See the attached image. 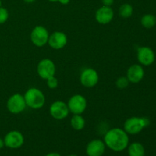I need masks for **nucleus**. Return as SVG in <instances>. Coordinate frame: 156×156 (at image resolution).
Listing matches in <instances>:
<instances>
[{
    "instance_id": "1",
    "label": "nucleus",
    "mask_w": 156,
    "mask_h": 156,
    "mask_svg": "<svg viewBox=\"0 0 156 156\" xmlns=\"http://www.w3.org/2000/svg\"><path fill=\"white\" fill-rule=\"evenodd\" d=\"M105 143L110 149L114 152H121L129 145V136L124 129L114 128L110 129L105 136Z\"/></svg>"
},
{
    "instance_id": "2",
    "label": "nucleus",
    "mask_w": 156,
    "mask_h": 156,
    "mask_svg": "<svg viewBox=\"0 0 156 156\" xmlns=\"http://www.w3.org/2000/svg\"><path fill=\"white\" fill-rule=\"evenodd\" d=\"M26 105L33 109H39L45 103V97L41 90L31 88L27 90L24 95Z\"/></svg>"
},
{
    "instance_id": "3",
    "label": "nucleus",
    "mask_w": 156,
    "mask_h": 156,
    "mask_svg": "<svg viewBox=\"0 0 156 156\" xmlns=\"http://www.w3.org/2000/svg\"><path fill=\"white\" fill-rule=\"evenodd\" d=\"M149 123L150 121L146 117H130L124 123V130L127 134L135 135L140 133Z\"/></svg>"
},
{
    "instance_id": "4",
    "label": "nucleus",
    "mask_w": 156,
    "mask_h": 156,
    "mask_svg": "<svg viewBox=\"0 0 156 156\" xmlns=\"http://www.w3.org/2000/svg\"><path fill=\"white\" fill-rule=\"evenodd\" d=\"M49 33L47 29L43 26H37L30 34L32 43L37 47H43L48 43Z\"/></svg>"
},
{
    "instance_id": "5",
    "label": "nucleus",
    "mask_w": 156,
    "mask_h": 156,
    "mask_svg": "<svg viewBox=\"0 0 156 156\" xmlns=\"http://www.w3.org/2000/svg\"><path fill=\"white\" fill-rule=\"evenodd\" d=\"M26 108V102L24 96L15 94L9 98L7 101V108L12 114H19Z\"/></svg>"
},
{
    "instance_id": "6",
    "label": "nucleus",
    "mask_w": 156,
    "mask_h": 156,
    "mask_svg": "<svg viewBox=\"0 0 156 156\" xmlns=\"http://www.w3.org/2000/svg\"><path fill=\"white\" fill-rule=\"evenodd\" d=\"M86 99L81 94L73 95L68 102L69 110L74 114H82L86 109Z\"/></svg>"
},
{
    "instance_id": "7",
    "label": "nucleus",
    "mask_w": 156,
    "mask_h": 156,
    "mask_svg": "<svg viewBox=\"0 0 156 156\" xmlns=\"http://www.w3.org/2000/svg\"><path fill=\"white\" fill-rule=\"evenodd\" d=\"M24 142V136L18 131H10L4 139L5 146L10 149H18L23 146Z\"/></svg>"
},
{
    "instance_id": "8",
    "label": "nucleus",
    "mask_w": 156,
    "mask_h": 156,
    "mask_svg": "<svg viewBox=\"0 0 156 156\" xmlns=\"http://www.w3.org/2000/svg\"><path fill=\"white\" fill-rule=\"evenodd\" d=\"M56 72L55 64L51 59H44L38 63L37 73L44 79H47L48 78L53 76Z\"/></svg>"
},
{
    "instance_id": "9",
    "label": "nucleus",
    "mask_w": 156,
    "mask_h": 156,
    "mask_svg": "<svg viewBox=\"0 0 156 156\" xmlns=\"http://www.w3.org/2000/svg\"><path fill=\"white\" fill-rule=\"evenodd\" d=\"M50 112L54 119L62 120L68 116L69 110L68 105L65 102L57 101L52 104L50 108Z\"/></svg>"
},
{
    "instance_id": "10",
    "label": "nucleus",
    "mask_w": 156,
    "mask_h": 156,
    "mask_svg": "<svg viewBox=\"0 0 156 156\" xmlns=\"http://www.w3.org/2000/svg\"><path fill=\"white\" fill-rule=\"evenodd\" d=\"M98 79V74L93 69H85L80 76L81 83L87 88H91L97 85Z\"/></svg>"
},
{
    "instance_id": "11",
    "label": "nucleus",
    "mask_w": 156,
    "mask_h": 156,
    "mask_svg": "<svg viewBox=\"0 0 156 156\" xmlns=\"http://www.w3.org/2000/svg\"><path fill=\"white\" fill-rule=\"evenodd\" d=\"M137 59L142 65L150 66L155 61V53L149 47H140L137 53Z\"/></svg>"
},
{
    "instance_id": "12",
    "label": "nucleus",
    "mask_w": 156,
    "mask_h": 156,
    "mask_svg": "<svg viewBox=\"0 0 156 156\" xmlns=\"http://www.w3.org/2000/svg\"><path fill=\"white\" fill-rule=\"evenodd\" d=\"M48 44L52 48L55 50L62 49L66 45L67 37L63 32L56 31L49 36Z\"/></svg>"
},
{
    "instance_id": "13",
    "label": "nucleus",
    "mask_w": 156,
    "mask_h": 156,
    "mask_svg": "<svg viewBox=\"0 0 156 156\" xmlns=\"http://www.w3.org/2000/svg\"><path fill=\"white\" fill-rule=\"evenodd\" d=\"M105 142L101 140H94L90 142L86 147L88 156H102L105 151Z\"/></svg>"
},
{
    "instance_id": "14",
    "label": "nucleus",
    "mask_w": 156,
    "mask_h": 156,
    "mask_svg": "<svg viewBox=\"0 0 156 156\" xmlns=\"http://www.w3.org/2000/svg\"><path fill=\"white\" fill-rule=\"evenodd\" d=\"M114 18V11L109 6L103 5L98 9L95 14V18L100 24H106L111 22Z\"/></svg>"
},
{
    "instance_id": "15",
    "label": "nucleus",
    "mask_w": 156,
    "mask_h": 156,
    "mask_svg": "<svg viewBox=\"0 0 156 156\" xmlns=\"http://www.w3.org/2000/svg\"><path fill=\"white\" fill-rule=\"evenodd\" d=\"M144 74V69L143 67L138 64H134L128 69L126 78L129 82L132 83H138L143 79Z\"/></svg>"
},
{
    "instance_id": "16",
    "label": "nucleus",
    "mask_w": 156,
    "mask_h": 156,
    "mask_svg": "<svg viewBox=\"0 0 156 156\" xmlns=\"http://www.w3.org/2000/svg\"><path fill=\"white\" fill-rule=\"evenodd\" d=\"M129 156H145V148L141 143H133L128 147Z\"/></svg>"
},
{
    "instance_id": "17",
    "label": "nucleus",
    "mask_w": 156,
    "mask_h": 156,
    "mask_svg": "<svg viewBox=\"0 0 156 156\" xmlns=\"http://www.w3.org/2000/svg\"><path fill=\"white\" fill-rule=\"evenodd\" d=\"M141 24L146 28H152L156 24V17L152 14H146L142 17Z\"/></svg>"
},
{
    "instance_id": "18",
    "label": "nucleus",
    "mask_w": 156,
    "mask_h": 156,
    "mask_svg": "<svg viewBox=\"0 0 156 156\" xmlns=\"http://www.w3.org/2000/svg\"><path fill=\"white\" fill-rule=\"evenodd\" d=\"M71 125L73 129L76 130H81L85 127V121L83 117L79 114H74L71 119Z\"/></svg>"
},
{
    "instance_id": "19",
    "label": "nucleus",
    "mask_w": 156,
    "mask_h": 156,
    "mask_svg": "<svg viewBox=\"0 0 156 156\" xmlns=\"http://www.w3.org/2000/svg\"><path fill=\"white\" fill-rule=\"evenodd\" d=\"M133 6L131 5L127 4V3L122 5L119 9V14L123 18H128L131 17V15H133Z\"/></svg>"
},
{
    "instance_id": "20",
    "label": "nucleus",
    "mask_w": 156,
    "mask_h": 156,
    "mask_svg": "<svg viewBox=\"0 0 156 156\" xmlns=\"http://www.w3.org/2000/svg\"><path fill=\"white\" fill-rule=\"evenodd\" d=\"M129 80L126 77H124V76H122V77H120L116 82V85L118 88L120 89H123V88H126V87L129 85Z\"/></svg>"
},
{
    "instance_id": "21",
    "label": "nucleus",
    "mask_w": 156,
    "mask_h": 156,
    "mask_svg": "<svg viewBox=\"0 0 156 156\" xmlns=\"http://www.w3.org/2000/svg\"><path fill=\"white\" fill-rule=\"evenodd\" d=\"M9 18V12L5 8L0 7V24L5 22Z\"/></svg>"
},
{
    "instance_id": "22",
    "label": "nucleus",
    "mask_w": 156,
    "mask_h": 156,
    "mask_svg": "<svg viewBox=\"0 0 156 156\" xmlns=\"http://www.w3.org/2000/svg\"><path fill=\"white\" fill-rule=\"evenodd\" d=\"M47 85L50 88H52V89H54L56 87L58 86V80L57 79L54 77V76H51V77L48 78L47 79Z\"/></svg>"
},
{
    "instance_id": "23",
    "label": "nucleus",
    "mask_w": 156,
    "mask_h": 156,
    "mask_svg": "<svg viewBox=\"0 0 156 156\" xmlns=\"http://www.w3.org/2000/svg\"><path fill=\"white\" fill-rule=\"evenodd\" d=\"M101 2L105 6H109V7H111L113 5V3H114V0H101Z\"/></svg>"
},
{
    "instance_id": "24",
    "label": "nucleus",
    "mask_w": 156,
    "mask_h": 156,
    "mask_svg": "<svg viewBox=\"0 0 156 156\" xmlns=\"http://www.w3.org/2000/svg\"><path fill=\"white\" fill-rule=\"evenodd\" d=\"M58 1H59V2L62 5H67V4H69V2H70V0H58Z\"/></svg>"
},
{
    "instance_id": "25",
    "label": "nucleus",
    "mask_w": 156,
    "mask_h": 156,
    "mask_svg": "<svg viewBox=\"0 0 156 156\" xmlns=\"http://www.w3.org/2000/svg\"><path fill=\"white\" fill-rule=\"evenodd\" d=\"M45 156H61V155H59V153H57V152H51V153L47 154V155H46Z\"/></svg>"
},
{
    "instance_id": "26",
    "label": "nucleus",
    "mask_w": 156,
    "mask_h": 156,
    "mask_svg": "<svg viewBox=\"0 0 156 156\" xmlns=\"http://www.w3.org/2000/svg\"><path fill=\"white\" fill-rule=\"evenodd\" d=\"M5 146V143H4V140L0 138V149H2L3 146Z\"/></svg>"
},
{
    "instance_id": "27",
    "label": "nucleus",
    "mask_w": 156,
    "mask_h": 156,
    "mask_svg": "<svg viewBox=\"0 0 156 156\" xmlns=\"http://www.w3.org/2000/svg\"><path fill=\"white\" fill-rule=\"evenodd\" d=\"M24 2H26L27 3H31L33 2H34V0H24Z\"/></svg>"
},
{
    "instance_id": "28",
    "label": "nucleus",
    "mask_w": 156,
    "mask_h": 156,
    "mask_svg": "<svg viewBox=\"0 0 156 156\" xmlns=\"http://www.w3.org/2000/svg\"><path fill=\"white\" fill-rule=\"evenodd\" d=\"M49 1H50V2H57L58 0H49Z\"/></svg>"
},
{
    "instance_id": "29",
    "label": "nucleus",
    "mask_w": 156,
    "mask_h": 156,
    "mask_svg": "<svg viewBox=\"0 0 156 156\" xmlns=\"http://www.w3.org/2000/svg\"><path fill=\"white\" fill-rule=\"evenodd\" d=\"M0 7H2V1L0 0Z\"/></svg>"
},
{
    "instance_id": "30",
    "label": "nucleus",
    "mask_w": 156,
    "mask_h": 156,
    "mask_svg": "<svg viewBox=\"0 0 156 156\" xmlns=\"http://www.w3.org/2000/svg\"><path fill=\"white\" fill-rule=\"evenodd\" d=\"M69 156H78V155H69Z\"/></svg>"
}]
</instances>
